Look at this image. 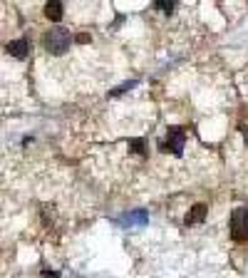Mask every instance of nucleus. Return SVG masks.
<instances>
[{
  "mask_svg": "<svg viewBox=\"0 0 248 278\" xmlns=\"http://www.w3.org/2000/svg\"><path fill=\"white\" fill-rule=\"evenodd\" d=\"M70 42H72V37L65 28H52L45 35V50L50 55H65L70 50Z\"/></svg>",
  "mask_w": 248,
  "mask_h": 278,
  "instance_id": "f257e3e1",
  "label": "nucleus"
},
{
  "mask_svg": "<svg viewBox=\"0 0 248 278\" xmlns=\"http://www.w3.org/2000/svg\"><path fill=\"white\" fill-rule=\"evenodd\" d=\"M231 239L236 243H248V208L241 206L231 214Z\"/></svg>",
  "mask_w": 248,
  "mask_h": 278,
  "instance_id": "f03ea898",
  "label": "nucleus"
},
{
  "mask_svg": "<svg viewBox=\"0 0 248 278\" xmlns=\"http://www.w3.org/2000/svg\"><path fill=\"white\" fill-rule=\"evenodd\" d=\"M184 142H186L184 129H181V127H169V132H166V137H164V142H161V152H169V154L181 157Z\"/></svg>",
  "mask_w": 248,
  "mask_h": 278,
  "instance_id": "7ed1b4c3",
  "label": "nucleus"
},
{
  "mask_svg": "<svg viewBox=\"0 0 248 278\" xmlns=\"http://www.w3.org/2000/svg\"><path fill=\"white\" fill-rule=\"evenodd\" d=\"M45 15H47V20L60 23L62 20V0H50V3L45 5Z\"/></svg>",
  "mask_w": 248,
  "mask_h": 278,
  "instance_id": "20e7f679",
  "label": "nucleus"
},
{
  "mask_svg": "<svg viewBox=\"0 0 248 278\" xmlns=\"http://www.w3.org/2000/svg\"><path fill=\"white\" fill-rule=\"evenodd\" d=\"M204 216H206V204H196L186 214V224H199V221H204Z\"/></svg>",
  "mask_w": 248,
  "mask_h": 278,
  "instance_id": "39448f33",
  "label": "nucleus"
},
{
  "mask_svg": "<svg viewBox=\"0 0 248 278\" xmlns=\"http://www.w3.org/2000/svg\"><path fill=\"white\" fill-rule=\"evenodd\" d=\"M28 50H30V42H28V40H13V42L8 45V52H10L13 57H25Z\"/></svg>",
  "mask_w": 248,
  "mask_h": 278,
  "instance_id": "423d86ee",
  "label": "nucleus"
},
{
  "mask_svg": "<svg viewBox=\"0 0 248 278\" xmlns=\"http://www.w3.org/2000/svg\"><path fill=\"white\" fill-rule=\"evenodd\" d=\"M149 216H147V211H132V214H127L122 219V224H144Z\"/></svg>",
  "mask_w": 248,
  "mask_h": 278,
  "instance_id": "0eeeda50",
  "label": "nucleus"
},
{
  "mask_svg": "<svg viewBox=\"0 0 248 278\" xmlns=\"http://www.w3.org/2000/svg\"><path fill=\"white\" fill-rule=\"evenodd\" d=\"M129 149L134 154H139V157H147V147H144L142 139H129Z\"/></svg>",
  "mask_w": 248,
  "mask_h": 278,
  "instance_id": "6e6552de",
  "label": "nucleus"
},
{
  "mask_svg": "<svg viewBox=\"0 0 248 278\" xmlns=\"http://www.w3.org/2000/svg\"><path fill=\"white\" fill-rule=\"evenodd\" d=\"M154 5H156L161 13H166V15H169V13L174 10V5H176V0H154Z\"/></svg>",
  "mask_w": 248,
  "mask_h": 278,
  "instance_id": "1a4fd4ad",
  "label": "nucleus"
},
{
  "mask_svg": "<svg viewBox=\"0 0 248 278\" xmlns=\"http://www.w3.org/2000/svg\"><path fill=\"white\" fill-rule=\"evenodd\" d=\"M134 85H137V82H132V80H129V82H124L122 87H117V90H112V97H117V95H122V92H127V90H132Z\"/></svg>",
  "mask_w": 248,
  "mask_h": 278,
  "instance_id": "9d476101",
  "label": "nucleus"
},
{
  "mask_svg": "<svg viewBox=\"0 0 248 278\" xmlns=\"http://www.w3.org/2000/svg\"><path fill=\"white\" fill-rule=\"evenodd\" d=\"M77 42H90V35H77Z\"/></svg>",
  "mask_w": 248,
  "mask_h": 278,
  "instance_id": "9b49d317",
  "label": "nucleus"
}]
</instances>
